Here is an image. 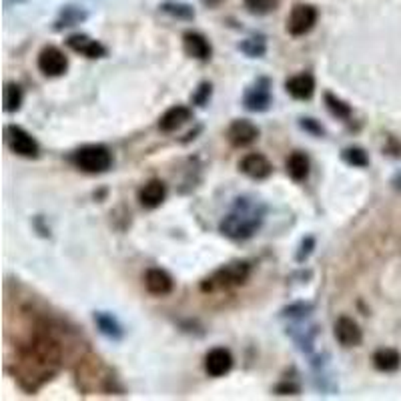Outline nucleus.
<instances>
[{"label":"nucleus","mask_w":401,"mask_h":401,"mask_svg":"<svg viewBox=\"0 0 401 401\" xmlns=\"http://www.w3.org/2000/svg\"><path fill=\"white\" fill-rule=\"evenodd\" d=\"M261 223H263V209H259L253 200L237 199L235 209L221 221L219 229L229 239L245 241L257 233Z\"/></svg>","instance_id":"obj_1"},{"label":"nucleus","mask_w":401,"mask_h":401,"mask_svg":"<svg viewBox=\"0 0 401 401\" xmlns=\"http://www.w3.org/2000/svg\"><path fill=\"white\" fill-rule=\"evenodd\" d=\"M75 167L85 173H105L112 165V155L107 146L102 145H87L78 149L73 155Z\"/></svg>","instance_id":"obj_2"},{"label":"nucleus","mask_w":401,"mask_h":401,"mask_svg":"<svg viewBox=\"0 0 401 401\" xmlns=\"http://www.w3.org/2000/svg\"><path fill=\"white\" fill-rule=\"evenodd\" d=\"M251 273V267L245 261H235L225 267L217 269L213 273L211 279H207V283L203 285V289H231L237 285H243Z\"/></svg>","instance_id":"obj_3"},{"label":"nucleus","mask_w":401,"mask_h":401,"mask_svg":"<svg viewBox=\"0 0 401 401\" xmlns=\"http://www.w3.org/2000/svg\"><path fill=\"white\" fill-rule=\"evenodd\" d=\"M6 141L16 155L26 156V159H36L41 153V146L34 141L33 134L26 133L23 127H16V124L6 127Z\"/></svg>","instance_id":"obj_4"},{"label":"nucleus","mask_w":401,"mask_h":401,"mask_svg":"<svg viewBox=\"0 0 401 401\" xmlns=\"http://www.w3.org/2000/svg\"><path fill=\"white\" fill-rule=\"evenodd\" d=\"M38 68L46 77H63L68 68V58L56 46H45L38 55Z\"/></svg>","instance_id":"obj_5"},{"label":"nucleus","mask_w":401,"mask_h":401,"mask_svg":"<svg viewBox=\"0 0 401 401\" xmlns=\"http://www.w3.org/2000/svg\"><path fill=\"white\" fill-rule=\"evenodd\" d=\"M317 23V11L311 4H297L289 16L287 23V31L293 36H303L305 33H309L313 26Z\"/></svg>","instance_id":"obj_6"},{"label":"nucleus","mask_w":401,"mask_h":401,"mask_svg":"<svg viewBox=\"0 0 401 401\" xmlns=\"http://www.w3.org/2000/svg\"><path fill=\"white\" fill-rule=\"evenodd\" d=\"M245 107L253 112H263L271 107V82L269 78H259L245 92Z\"/></svg>","instance_id":"obj_7"},{"label":"nucleus","mask_w":401,"mask_h":401,"mask_svg":"<svg viewBox=\"0 0 401 401\" xmlns=\"http://www.w3.org/2000/svg\"><path fill=\"white\" fill-rule=\"evenodd\" d=\"M233 368V355L225 347H215L205 355V371L211 378H223Z\"/></svg>","instance_id":"obj_8"},{"label":"nucleus","mask_w":401,"mask_h":401,"mask_svg":"<svg viewBox=\"0 0 401 401\" xmlns=\"http://www.w3.org/2000/svg\"><path fill=\"white\" fill-rule=\"evenodd\" d=\"M227 137H229L231 145L247 146L251 145V143H255L257 137H259V129L251 121H247V119H237L229 127Z\"/></svg>","instance_id":"obj_9"},{"label":"nucleus","mask_w":401,"mask_h":401,"mask_svg":"<svg viewBox=\"0 0 401 401\" xmlns=\"http://www.w3.org/2000/svg\"><path fill=\"white\" fill-rule=\"evenodd\" d=\"M333 333L335 339L343 347H355L359 346L361 339H363V333H361L359 325H357V321H353L351 317H339V319L335 321Z\"/></svg>","instance_id":"obj_10"},{"label":"nucleus","mask_w":401,"mask_h":401,"mask_svg":"<svg viewBox=\"0 0 401 401\" xmlns=\"http://www.w3.org/2000/svg\"><path fill=\"white\" fill-rule=\"evenodd\" d=\"M241 171L245 173L247 177L255 178V181H263L273 173V165L269 163V159L265 155H259V153H251L241 161Z\"/></svg>","instance_id":"obj_11"},{"label":"nucleus","mask_w":401,"mask_h":401,"mask_svg":"<svg viewBox=\"0 0 401 401\" xmlns=\"http://www.w3.org/2000/svg\"><path fill=\"white\" fill-rule=\"evenodd\" d=\"M67 45L75 53H80V55H85L87 58H102V56H107V48L100 45L99 41L90 38L87 34H73V36H68Z\"/></svg>","instance_id":"obj_12"},{"label":"nucleus","mask_w":401,"mask_h":401,"mask_svg":"<svg viewBox=\"0 0 401 401\" xmlns=\"http://www.w3.org/2000/svg\"><path fill=\"white\" fill-rule=\"evenodd\" d=\"M165 199H167V185L159 178L149 181L145 187L139 191V203L145 209H156Z\"/></svg>","instance_id":"obj_13"},{"label":"nucleus","mask_w":401,"mask_h":401,"mask_svg":"<svg viewBox=\"0 0 401 401\" xmlns=\"http://www.w3.org/2000/svg\"><path fill=\"white\" fill-rule=\"evenodd\" d=\"M191 117H193V112H191V109H187V107H183V105L171 107V109L161 117L159 129H161L163 133H173V131L181 129L185 123H189Z\"/></svg>","instance_id":"obj_14"},{"label":"nucleus","mask_w":401,"mask_h":401,"mask_svg":"<svg viewBox=\"0 0 401 401\" xmlns=\"http://www.w3.org/2000/svg\"><path fill=\"white\" fill-rule=\"evenodd\" d=\"M145 287L153 295H169L173 291V277L163 269H149L145 275Z\"/></svg>","instance_id":"obj_15"},{"label":"nucleus","mask_w":401,"mask_h":401,"mask_svg":"<svg viewBox=\"0 0 401 401\" xmlns=\"http://www.w3.org/2000/svg\"><path fill=\"white\" fill-rule=\"evenodd\" d=\"M285 89L289 92L293 99L297 100H309L315 92V78L307 73L303 75H295L285 82Z\"/></svg>","instance_id":"obj_16"},{"label":"nucleus","mask_w":401,"mask_h":401,"mask_svg":"<svg viewBox=\"0 0 401 401\" xmlns=\"http://www.w3.org/2000/svg\"><path fill=\"white\" fill-rule=\"evenodd\" d=\"M183 45H185V53L193 58H197V60H209L211 58V45L200 33H185Z\"/></svg>","instance_id":"obj_17"},{"label":"nucleus","mask_w":401,"mask_h":401,"mask_svg":"<svg viewBox=\"0 0 401 401\" xmlns=\"http://www.w3.org/2000/svg\"><path fill=\"white\" fill-rule=\"evenodd\" d=\"M373 365H375L379 371H385V373L397 371L401 365L400 351H397V349H391V347L378 349L375 355H373Z\"/></svg>","instance_id":"obj_18"},{"label":"nucleus","mask_w":401,"mask_h":401,"mask_svg":"<svg viewBox=\"0 0 401 401\" xmlns=\"http://www.w3.org/2000/svg\"><path fill=\"white\" fill-rule=\"evenodd\" d=\"M95 324L99 327L100 333L107 335L109 339L119 341V339L123 337V327H121V324L112 317L111 313H105V311L95 313Z\"/></svg>","instance_id":"obj_19"},{"label":"nucleus","mask_w":401,"mask_h":401,"mask_svg":"<svg viewBox=\"0 0 401 401\" xmlns=\"http://www.w3.org/2000/svg\"><path fill=\"white\" fill-rule=\"evenodd\" d=\"M287 173L293 181H305L309 177V159L305 153H293V155L287 159Z\"/></svg>","instance_id":"obj_20"},{"label":"nucleus","mask_w":401,"mask_h":401,"mask_svg":"<svg viewBox=\"0 0 401 401\" xmlns=\"http://www.w3.org/2000/svg\"><path fill=\"white\" fill-rule=\"evenodd\" d=\"M325 105H327L329 112H331L333 117H337V119L347 121V119L351 117V107L347 105L346 100L337 99V97L331 95V92H325Z\"/></svg>","instance_id":"obj_21"},{"label":"nucleus","mask_w":401,"mask_h":401,"mask_svg":"<svg viewBox=\"0 0 401 401\" xmlns=\"http://www.w3.org/2000/svg\"><path fill=\"white\" fill-rule=\"evenodd\" d=\"M21 105H23V90L18 85H6V89H4V111L6 112H16L21 109Z\"/></svg>","instance_id":"obj_22"},{"label":"nucleus","mask_w":401,"mask_h":401,"mask_svg":"<svg viewBox=\"0 0 401 401\" xmlns=\"http://www.w3.org/2000/svg\"><path fill=\"white\" fill-rule=\"evenodd\" d=\"M343 161H346L347 165H351V167H368L369 165V156L368 153L361 149V146H349L343 151Z\"/></svg>","instance_id":"obj_23"},{"label":"nucleus","mask_w":401,"mask_h":401,"mask_svg":"<svg viewBox=\"0 0 401 401\" xmlns=\"http://www.w3.org/2000/svg\"><path fill=\"white\" fill-rule=\"evenodd\" d=\"M239 48H241L247 56L259 58V56L265 55V41H263V38H247L245 43H241Z\"/></svg>","instance_id":"obj_24"},{"label":"nucleus","mask_w":401,"mask_h":401,"mask_svg":"<svg viewBox=\"0 0 401 401\" xmlns=\"http://www.w3.org/2000/svg\"><path fill=\"white\" fill-rule=\"evenodd\" d=\"M279 0H245L247 11L253 14H269L271 11H275Z\"/></svg>","instance_id":"obj_25"},{"label":"nucleus","mask_w":401,"mask_h":401,"mask_svg":"<svg viewBox=\"0 0 401 401\" xmlns=\"http://www.w3.org/2000/svg\"><path fill=\"white\" fill-rule=\"evenodd\" d=\"M163 11L173 14V16H177V18H193V16H195V12H193L191 6H187V4H178V2H165V4H163Z\"/></svg>","instance_id":"obj_26"},{"label":"nucleus","mask_w":401,"mask_h":401,"mask_svg":"<svg viewBox=\"0 0 401 401\" xmlns=\"http://www.w3.org/2000/svg\"><path fill=\"white\" fill-rule=\"evenodd\" d=\"M209 99H211V85H209V82H203L199 89H197V92L193 95V102L199 105V107H205V105L209 102Z\"/></svg>","instance_id":"obj_27"},{"label":"nucleus","mask_w":401,"mask_h":401,"mask_svg":"<svg viewBox=\"0 0 401 401\" xmlns=\"http://www.w3.org/2000/svg\"><path fill=\"white\" fill-rule=\"evenodd\" d=\"M313 247H315V239L313 237H307V239H303V243H301V249L299 253H297V261H305L307 257L311 255Z\"/></svg>","instance_id":"obj_28"},{"label":"nucleus","mask_w":401,"mask_h":401,"mask_svg":"<svg viewBox=\"0 0 401 401\" xmlns=\"http://www.w3.org/2000/svg\"><path fill=\"white\" fill-rule=\"evenodd\" d=\"M313 307L311 305H307V303H295V305H291L285 309V315H289V317H299V315H307V311H311Z\"/></svg>","instance_id":"obj_29"},{"label":"nucleus","mask_w":401,"mask_h":401,"mask_svg":"<svg viewBox=\"0 0 401 401\" xmlns=\"http://www.w3.org/2000/svg\"><path fill=\"white\" fill-rule=\"evenodd\" d=\"M301 127H303L305 131H309V133H313V134H324V127L315 123L313 119H303V121H301Z\"/></svg>","instance_id":"obj_30"},{"label":"nucleus","mask_w":401,"mask_h":401,"mask_svg":"<svg viewBox=\"0 0 401 401\" xmlns=\"http://www.w3.org/2000/svg\"><path fill=\"white\" fill-rule=\"evenodd\" d=\"M299 387L297 385H293V383H283V385H279L277 387V393L279 395H287V393H297Z\"/></svg>","instance_id":"obj_31"}]
</instances>
